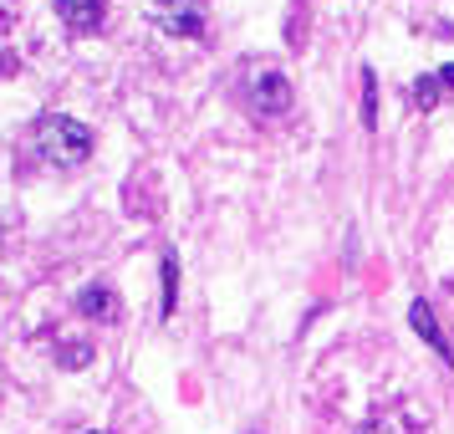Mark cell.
<instances>
[{"label":"cell","instance_id":"7a4b0ae2","mask_svg":"<svg viewBox=\"0 0 454 434\" xmlns=\"http://www.w3.org/2000/svg\"><path fill=\"white\" fill-rule=\"evenodd\" d=\"M246 103H250V113H261V118H276V113H286V107H291V83H286V72H270V67L250 72V77H246Z\"/></svg>","mask_w":454,"mask_h":434},{"label":"cell","instance_id":"4fadbf2b","mask_svg":"<svg viewBox=\"0 0 454 434\" xmlns=\"http://www.w3.org/2000/svg\"><path fill=\"white\" fill-rule=\"evenodd\" d=\"M87 434H107V430H87Z\"/></svg>","mask_w":454,"mask_h":434},{"label":"cell","instance_id":"52a82bcc","mask_svg":"<svg viewBox=\"0 0 454 434\" xmlns=\"http://www.w3.org/2000/svg\"><path fill=\"white\" fill-rule=\"evenodd\" d=\"M450 87H454V67H439V72H429V77H419V83L409 87V103L413 107H434Z\"/></svg>","mask_w":454,"mask_h":434},{"label":"cell","instance_id":"9c48e42d","mask_svg":"<svg viewBox=\"0 0 454 434\" xmlns=\"http://www.w3.org/2000/svg\"><path fill=\"white\" fill-rule=\"evenodd\" d=\"M174 296H179V256L168 250L164 256V317L174 312Z\"/></svg>","mask_w":454,"mask_h":434},{"label":"cell","instance_id":"3957f363","mask_svg":"<svg viewBox=\"0 0 454 434\" xmlns=\"http://www.w3.org/2000/svg\"><path fill=\"white\" fill-rule=\"evenodd\" d=\"M77 312L92 317V322H118V317H123V302H118V291H113V287L92 281V287L77 291Z\"/></svg>","mask_w":454,"mask_h":434},{"label":"cell","instance_id":"277c9868","mask_svg":"<svg viewBox=\"0 0 454 434\" xmlns=\"http://www.w3.org/2000/svg\"><path fill=\"white\" fill-rule=\"evenodd\" d=\"M159 21L174 31V36H200L205 31V11L194 0H159Z\"/></svg>","mask_w":454,"mask_h":434},{"label":"cell","instance_id":"7c38bea8","mask_svg":"<svg viewBox=\"0 0 454 434\" xmlns=\"http://www.w3.org/2000/svg\"><path fill=\"white\" fill-rule=\"evenodd\" d=\"M5 26H11V16H5V11H0V36H5Z\"/></svg>","mask_w":454,"mask_h":434},{"label":"cell","instance_id":"8992f818","mask_svg":"<svg viewBox=\"0 0 454 434\" xmlns=\"http://www.w3.org/2000/svg\"><path fill=\"white\" fill-rule=\"evenodd\" d=\"M409 322H413V332H419V337H424L439 358H444V363H454L450 343H444V332H439V322H434V307L424 302V296H413V302H409Z\"/></svg>","mask_w":454,"mask_h":434},{"label":"cell","instance_id":"30bf717a","mask_svg":"<svg viewBox=\"0 0 454 434\" xmlns=\"http://www.w3.org/2000/svg\"><path fill=\"white\" fill-rule=\"evenodd\" d=\"M357 434H403V424H398V419H388V414H372Z\"/></svg>","mask_w":454,"mask_h":434},{"label":"cell","instance_id":"8fae6325","mask_svg":"<svg viewBox=\"0 0 454 434\" xmlns=\"http://www.w3.org/2000/svg\"><path fill=\"white\" fill-rule=\"evenodd\" d=\"M87 358H92V348H87V343H67V348H62V368H82Z\"/></svg>","mask_w":454,"mask_h":434},{"label":"cell","instance_id":"6da1fadb","mask_svg":"<svg viewBox=\"0 0 454 434\" xmlns=\"http://www.w3.org/2000/svg\"><path fill=\"white\" fill-rule=\"evenodd\" d=\"M31 144H36V154H42L46 164L57 169H77L92 159V128L77 123V118H67V113H46V118H36V128H31Z\"/></svg>","mask_w":454,"mask_h":434},{"label":"cell","instance_id":"5b68a950","mask_svg":"<svg viewBox=\"0 0 454 434\" xmlns=\"http://www.w3.org/2000/svg\"><path fill=\"white\" fill-rule=\"evenodd\" d=\"M67 31H98L103 26V0H51Z\"/></svg>","mask_w":454,"mask_h":434},{"label":"cell","instance_id":"ba28073f","mask_svg":"<svg viewBox=\"0 0 454 434\" xmlns=\"http://www.w3.org/2000/svg\"><path fill=\"white\" fill-rule=\"evenodd\" d=\"M363 128H378V72L363 67Z\"/></svg>","mask_w":454,"mask_h":434}]
</instances>
